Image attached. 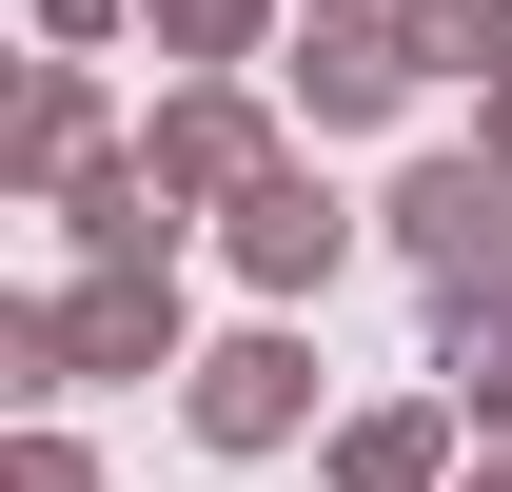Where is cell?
<instances>
[{
  "label": "cell",
  "instance_id": "7c38bea8",
  "mask_svg": "<svg viewBox=\"0 0 512 492\" xmlns=\"http://www.w3.org/2000/svg\"><path fill=\"white\" fill-rule=\"evenodd\" d=\"M0 492H99V453H79L60 414H20V453H0Z\"/></svg>",
  "mask_w": 512,
  "mask_h": 492
},
{
  "label": "cell",
  "instance_id": "4fadbf2b",
  "mask_svg": "<svg viewBox=\"0 0 512 492\" xmlns=\"http://www.w3.org/2000/svg\"><path fill=\"white\" fill-rule=\"evenodd\" d=\"M119 20H138V0H40V40H119Z\"/></svg>",
  "mask_w": 512,
  "mask_h": 492
},
{
  "label": "cell",
  "instance_id": "5b68a950",
  "mask_svg": "<svg viewBox=\"0 0 512 492\" xmlns=\"http://www.w3.org/2000/svg\"><path fill=\"white\" fill-rule=\"evenodd\" d=\"M217 237H237V276H256V296H335V256H355V217H335V178L296 158V138H276V158H256V178L217 197Z\"/></svg>",
  "mask_w": 512,
  "mask_h": 492
},
{
  "label": "cell",
  "instance_id": "8fae6325",
  "mask_svg": "<svg viewBox=\"0 0 512 492\" xmlns=\"http://www.w3.org/2000/svg\"><path fill=\"white\" fill-rule=\"evenodd\" d=\"M138 40H158V60H256L276 0H138Z\"/></svg>",
  "mask_w": 512,
  "mask_h": 492
},
{
  "label": "cell",
  "instance_id": "6da1fadb",
  "mask_svg": "<svg viewBox=\"0 0 512 492\" xmlns=\"http://www.w3.org/2000/svg\"><path fill=\"white\" fill-rule=\"evenodd\" d=\"M0 374H20V394H119V374H197V355H178V256H79L60 296H0Z\"/></svg>",
  "mask_w": 512,
  "mask_h": 492
},
{
  "label": "cell",
  "instance_id": "5bb4252c",
  "mask_svg": "<svg viewBox=\"0 0 512 492\" xmlns=\"http://www.w3.org/2000/svg\"><path fill=\"white\" fill-rule=\"evenodd\" d=\"M453 492H512V453H473V473H453Z\"/></svg>",
  "mask_w": 512,
  "mask_h": 492
},
{
  "label": "cell",
  "instance_id": "277c9868",
  "mask_svg": "<svg viewBox=\"0 0 512 492\" xmlns=\"http://www.w3.org/2000/svg\"><path fill=\"white\" fill-rule=\"evenodd\" d=\"M138 158H158V197H178V217H217V197L276 158V99H256L237 60H178V99L138 119Z\"/></svg>",
  "mask_w": 512,
  "mask_h": 492
},
{
  "label": "cell",
  "instance_id": "8992f818",
  "mask_svg": "<svg viewBox=\"0 0 512 492\" xmlns=\"http://www.w3.org/2000/svg\"><path fill=\"white\" fill-rule=\"evenodd\" d=\"M375 237L414 256V276H512V158L473 138V158H414V178L375 197Z\"/></svg>",
  "mask_w": 512,
  "mask_h": 492
},
{
  "label": "cell",
  "instance_id": "9c48e42d",
  "mask_svg": "<svg viewBox=\"0 0 512 492\" xmlns=\"http://www.w3.org/2000/svg\"><path fill=\"white\" fill-rule=\"evenodd\" d=\"M79 158H99V40H60V60L20 79V178L60 197V178H79Z\"/></svg>",
  "mask_w": 512,
  "mask_h": 492
},
{
  "label": "cell",
  "instance_id": "30bf717a",
  "mask_svg": "<svg viewBox=\"0 0 512 492\" xmlns=\"http://www.w3.org/2000/svg\"><path fill=\"white\" fill-rule=\"evenodd\" d=\"M394 20H414V60H434V79H473V99L512 79V0H394Z\"/></svg>",
  "mask_w": 512,
  "mask_h": 492
},
{
  "label": "cell",
  "instance_id": "52a82bcc",
  "mask_svg": "<svg viewBox=\"0 0 512 492\" xmlns=\"http://www.w3.org/2000/svg\"><path fill=\"white\" fill-rule=\"evenodd\" d=\"M335 492H453V374L434 394H375V414H335V453H316Z\"/></svg>",
  "mask_w": 512,
  "mask_h": 492
},
{
  "label": "cell",
  "instance_id": "9a60e30c",
  "mask_svg": "<svg viewBox=\"0 0 512 492\" xmlns=\"http://www.w3.org/2000/svg\"><path fill=\"white\" fill-rule=\"evenodd\" d=\"M473 138H493V158H512V79H493V119H473Z\"/></svg>",
  "mask_w": 512,
  "mask_h": 492
},
{
  "label": "cell",
  "instance_id": "3957f363",
  "mask_svg": "<svg viewBox=\"0 0 512 492\" xmlns=\"http://www.w3.org/2000/svg\"><path fill=\"white\" fill-rule=\"evenodd\" d=\"M178 414H197V453H296V433H316V335H296V296L256 315V335H217V355L178 374Z\"/></svg>",
  "mask_w": 512,
  "mask_h": 492
},
{
  "label": "cell",
  "instance_id": "7a4b0ae2",
  "mask_svg": "<svg viewBox=\"0 0 512 492\" xmlns=\"http://www.w3.org/2000/svg\"><path fill=\"white\" fill-rule=\"evenodd\" d=\"M414 20H394V0H296V40H276V99H296V119L316 138H375V119H414Z\"/></svg>",
  "mask_w": 512,
  "mask_h": 492
},
{
  "label": "cell",
  "instance_id": "ba28073f",
  "mask_svg": "<svg viewBox=\"0 0 512 492\" xmlns=\"http://www.w3.org/2000/svg\"><path fill=\"white\" fill-rule=\"evenodd\" d=\"M434 374L473 433H512V276H434Z\"/></svg>",
  "mask_w": 512,
  "mask_h": 492
}]
</instances>
